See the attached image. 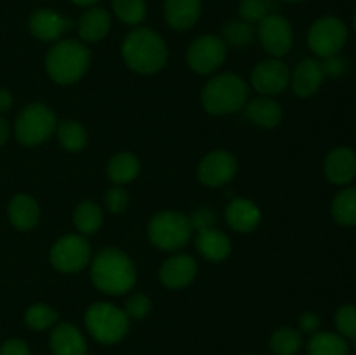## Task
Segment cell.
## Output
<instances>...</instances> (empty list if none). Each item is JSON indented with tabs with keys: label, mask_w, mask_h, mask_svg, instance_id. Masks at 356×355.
Returning <instances> with one entry per match:
<instances>
[{
	"label": "cell",
	"mask_w": 356,
	"mask_h": 355,
	"mask_svg": "<svg viewBox=\"0 0 356 355\" xmlns=\"http://www.w3.org/2000/svg\"><path fill=\"white\" fill-rule=\"evenodd\" d=\"M257 37L263 44L264 51L273 58H282L291 51L294 44V30L292 24L280 14L270 13L257 24Z\"/></svg>",
	"instance_id": "obj_11"
},
{
	"label": "cell",
	"mask_w": 356,
	"mask_h": 355,
	"mask_svg": "<svg viewBox=\"0 0 356 355\" xmlns=\"http://www.w3.org/2000/svg\"><path fill=\"white\" fill-rule=\"evenodd\" d=\"M136 277L138 274L131 258L115 247L99 251L90 263L92 284L104 294H125L134 287Z\"/></svg>",
	"instance_id": "obj_1"
},
{
	"label": "cell",
	"mask_w": 356,
	"mask_h": 355,
	"mask_svg": "<svg viewBox=\"0 0 356 355\" xmlns=\"http://www.w3.org/2000/svg\"><path fill=\"white\" fill-rule=\"evenodd\" d=\"M226 223L240 233H249L259 226L261 211L249 198H235L226 207Z\"/></svg>",
	"instance_id": "obj_20"
},
{
	"label": "cell",
	"mask_w": 356,
	"mask_h": 355,
	"mask_svg": "<svg viewBox=\"0 0 356 355\" xmlns=\"http://www.w3.org/2000/svg\"><path fill=\"white\" fill-rule=\"evenodd\" d=\"M165 21L177 31H186L197 24L202 14V0H165Z\"/></svg>",
	"instance_id": "obj_19"
},
{
	"label": "cell",
	"mask_w": 356,
	"mask_h": 355,
	"mask_svg": "<svg viewBox=\"0 0 356 355\" xmlns=\"http://www.w3.org/2000/svg\"><path fill=\"white\" fill-rule=\"evenodd\" d=\"M73 223L82 235H92L103 225V211L94 202H80L73 214Z\"/></svg>",
	"instance_id": "obj_27"
},
{
	"label": "cell",
	"mask_w": 356,
	"mask_h": 355,
	"mask_svg": "<svg viewBox=\"0 0 356 355\" xmlns=\"http://www.w3.org/2000/svg\"><path fill=\"white\" fill-rule=\"evenodd\" d=\"M58 139L59 145L66 150V152H82L87 145V131L80 122L76 120H63L59 122L58 127Z\"/></svg>",
	"instance_id": "obj_28"
},
{
	"label": "cell",
	"mask_w": 356,
	"mask_h": 355,
	"mask_svg": "<svg viewBox=\"0 0 356 355\" xmlns=\"http://www.w3.org/2000/svg\"><path fill=\"white\" fill-rule=\"evenodd\" d=\"M0 355H30V347L19 338H10L0 347Z\"/></svg>",
	"instance_id": "obj_39"
},
{
	"label": "cell",
	"mask_w": 356,
	"mask_h": 355,
	"mask_svg": "<svg viewBox=\"0 0 356 355\" xmlns=\"http://www.w3.org/2000/svg\"><path fill=\"white\" fill-rule=\"evenodd\" d=\"M52 355H87V341L73 324H59L49 336Z\"/></svg>",
	"instance_id": "obj_17"
},
{
	"label": "cell",
	"mask_w": 356,
	"mask_h": 355,
	"mask_svg": "<svg viewBox=\"0 0 356 355\" xmlns=\"http://www.w3.org/2000/svg\"><path fill=\"white\" fill-rule=\"evenodd\" d=\"M320 324H322V320H320V317L313 312H305L301 313V317H299V329H301L302 333H308V334L318 333Z\"/></svg>",
	"instance_id": "obj_40"
},
{
	"label": "cell",
	"mask_w": 356,
	"mask_h": 355,
	"mask_svg": "<svg viewBox=\"0 0 356 355\" xmlns=\"http://www.w3.org/2000/svg\"><path fill=\"white\" fill-rule=\"evenodd\" d=\"M7 138H9V125H7V122L0 117V146L7 141Z\"/></svg>",
	"instance_id": "obj_43"
},
{
	"label": "cell",
	"mask_w": 356,
	"mask_h": 355,
	"mask_svg": "<svg viewBox=\"0 0 356 355\" xmlns=\"http://www.w3.org/2000/svg\"><path fill=\"white\" fill-rule=\"evenodd\" d=\"M139 171H141V164L139 159L131 152H120L110 160L108 164V176L115 184L122 187L125 183H131L138 178Z\"/></svg>",
	"instance_id": "obj_25"
},
{
	"label": "cell",
	"mask_w": 356,
	"mask_h": 355,
	"mask_svg": "<svg viewBox=\"0 0 356 355\" xmlns=\"http://www.w3.org/2000/svg\"><path fill=\"white\" fill-rule=\"evenodd\" d=\"M72 2L79 7H94L99 0H72Z\"/></svg>",
	"instance_id": "obj_44"
},
{
	"label": "cell",
	"mask_w": 356,
	"mask_h": 355,
	"mask_svg": "<svg viewBox=\"0 0 356 355\" xmlns=\"http://www.w3.org/2000/svg\"><path fill=\"white\" fill-rule=\"evenodd\" d=\"M28 26L38 40L58 42L72 28V19L52 9H38L30 16Z\"/></svg>",
	"instance_id": "obj_14"
},
{
	"label": "cell",
	"mask_w": 356,
	"mask_h": 355,
	"mask_svg": "<svg viewBox=\"0 0 356 355\" xmlns=\"http://www.w3.org/2000/svg\"><path fill=\"white\" fill-rule=\"evenodd\" d=\"M336 327L341 336L356 341V306L344 305L337 310Z\"/></svg>",
	"instance_id": "obj_35"
},
{
	"label": "cell",
	"mask_w": 356,
	"mask_h": 355,
	"mask_svg": "<svg viewBox=\"0 0 356 355\" xmlns=\"http://www.w3.org/2000/svg\"><path fill=\"white\" fill-rule=\"evenodd\" d=\"M247 117L259 127H277L282 122V108L275 100L268 96L256 97L247 104Z\"/></svg>",
	"instance_id": "obj_24"
},
{
	"label": "cell",
	"mask_w": 356,
	"mask_h": 355,
	"mask_svg": "<svg viewBox=\"0 0 356 355\" xmlns=\"http://www.w3.org/2000/svg\"><path fill=\"white\" fill-rule=\"evenodd\" d=\"M323 77L322 63L312 58L302 59L291 75L292 89L299 97H309L322 87Z\"/></svg>",
	"instance_id": "obj_18"
},
{
	"label": "cell",
	"mask_w": 356,
	"mask_h": 355,
	"mask_svg": "<svg viewBox=\"0 0 356 355\" xmlns=\"http://www.w3.org/2000/svg\"><path fill=\"white\" fill-rule=\"evenodd\" d=\"M149 310H152V299L146 294H134L127 299L124 312L127 313L129 319L141 320L148 315Z\"/></svg>",
	"instance_id": "obj_36"
},
{
	"label": "cell",
	"mask_w": 356,
	"mask_h": 355,
	"mask_svg": "<svg viewBox=\"0 0 356 355\" xmlns=\"http://www.w3.org/2000/svg\"><path fill=\"white\" fill-rule=\"evenodd\" d=\"M348 40V28L339 17L323 16L312 24L308 45L318 58H332L341 52Z\"/></svg>",
	"instance_id": "obj_8"
},
{
	"label": "cell",
	"mask_w": 356,
	"mask_h": 355,
	"mask_svg": "<svg viewBox=\"0 0 356 355\" xmlns=\"http://www.w3.org/2000/svg\"><path fill=\"white\" fill-rule=\"evenodd\" d=\"M111 26V17L103 7H89L79 21V35L82 42H101L108 35Z\"/></svg>",
	"instance_id": "obj_22"
},
{
	"label": "cell",
	"mask_w": 356,
	"mask_h": 355,
	"mask_svg": "<svg viewBox=\"0 0 356 355\" xmlns=\"http://www.w3.org/2000/svg\"><path fill=\"white\" fill-rule=\"evenodd\" d=\"M236 174V159L226 150L207 153L198 164V180L205 187H222Z\"/></svg>",
	"instance_id": "obj_13"
},
{
	"label": "cell",
	"mask_w": 356,
	"mask_h": 355,
	"mask_svg": "<svg viewBox=\"0 0 356 355\" xmlns=\"http://www.w3.org/2000/svg\"><path fill=\"white\" fill-rule=\"evenodd\" d=\"M256 35L257 30L254 28V24L243 19H235L225 24L221 38L228 47H247L252 44Z\"/></svg>",
	"instance_id": "obj_29"
},
{
	"label": "cell",
	"mask_w": 356,
	"mask_h": 355,
	"mask_svg": "<svg viewBox=\"0 0 356 355\" xmlns=\"http://www.w3.org/2000/svg\"><path fill=\"white\" fill-rule=\"evenodd\" d=\"M104 204L113 214H122L129 207V194L122 187H113L104 195Z\"/></svg>",
	"instance_id": "obj_37"
},
{
	"label": "cell",
	"mask_w": 356,
	"mask_h": 355,
	"mask_svg": "<svg viewBox=\"0 0 356 355\" xmlns=\"http://www.w3.org/2000/svg\"><path fill=\"white\" fill-rule=\"evenodd\" d=\"M197 249L205 260L212 261V263H219V261H225L232 254V242H229L226 233L212 226V228H205L198 232Z\"/></svg>",
	"instance_id": "obj_21"
},
{
	"label": "cell",
	"mask_w": 356,
	"mask_h": 355,
	"mask_svg": "<svg viewBox=\"0 0 356 355\" xmlns=\"http://www.w3.org/2000/svg\"><path fill=\"white\" fill-rule=\"evenodd\" d=\"M9 219L17 230L21 232H26L37 226V223L40 221V207H38V202L35 200L30 195L19 194L9 202Z\"/></svg>",
	"instance_id": "obj_23"
},
{
	"label": "cell",
	"mask_w": 356,
	"mask_h": 355,
	"mask_svg": "<svg viewBox=\"0 0 356 355\" xmlns=\"http://www.w3.org/2000/svg\"><path fill=\"white\" fill-rule=\"evenodd\" d=\"M302 347V336L298 329L280 327L270 338V350L275 355H296Z\"/></svg>",
	"instance_id": "obj_31"
},
{
	"label": "cell",
	"mask_w": 356,
	"mask_h": 355,
	"mask_svg": "<svg viewBox=\"0 0 356 355\" xmlns=\"http://www.w3.org/2000/svg\"><path fill=\"white\" fill-rule=\"evenodd\" d=\"M13 104V94L7 89H0V111H7Z\"/></svg>",
	"instance_id": "obj_42"
},
{
	"label": "cell",
	"mask_w": 356,
	"mask_h": 355,
	"mask_svg": "<svg viewBox=\"0 0 356 355\" xmlns=\"http://www.w3.org/2000/svg\"><path fill=\"white\" fill-rule=\"evenodd\" d=\"M90 246L82 235H65L52 246L49 260L63 274H76L90 263Z\"/></svg>",
	"instance_id": "obj_10"
},
{
	"label": "cell",
	"mask_w": 356,
	"mask_h": 355,
	"mask_svg": "<svg viewBox=\"0 0 356 355\" xmlns=\"http://www.w3.org/2000/svg\"><path fill=\"white\" fill-rule=\"evenodd\" d=\"M58 127L56 113L44 103L24 108L16 118V138L24 146H37L47 141Z\"/></svg>",
	"instance_id": "obj_7"
},
{
	"label": "cell",
	"mask_w": 356,
	"mask_h": 355,
	"mask_svg": "<svg viewBox=\"0 0 356 355\" xmlns=\"http://www.w3.org/2000/svg\"><path fill=\"white\" fill-rule=\"evenodd\" d=\"M250 82L257 93L271 97L287 89L291 84V72H289V66L278 58L264 59L257 63L256 68L252 70Z\"/></svg>",
	"instance_id": "obj_12"
},
{
	"label": "cell",
	"mask_w": 356,
	"mask_h": 355,
	"mask_svg": "<svg viewBox=\"0 0 356 355\" xmlns=\"http://www.w3.org/2000/svg\"><path fill=\"white\" fill-rule=\"evenodd\" d=\"M111 9L115 16L125 24H141L146 17L145 0H111Z\"/></svg>",
	"instance_id": "obj_32"
},
{
	"label": "cell",
	"mask_w": 356,
	"mask_h": 355,
	"mask_svg": "<svg viewBox=\"0 0 356 355\" xmlns=\"http://www.w3.org/2000/svg\"><path fill=\"white\" fill-rule=\"evenodd\" d=\"M249 87L235 73H221L205 84L202 90V106L211 115L235 113L245 106Z\"/></svg>",
	"instance_id": "obj_4"
},
{
	"label": "cell",
	"mask_w": 356,
	"mask_h": 355,
	"mask_svg": "<svg viewBox=\"0 0 356 355\" xmlns=\"http://www.w3.org/2000/svg\"><path fill=\"white\" fill-rule=\"evenodd\" d=\"M355 30H356V16H355Z\"/></svg>",
	"instance_id": "obj_46"
},
{
	"label": "cell",
	"mask_w": 356,
	"mask_h": 355,
	"mask_svg": "<svg viewBox=\"0 0 356 355\" xmlns=\"http://www.w3.org/2000/svg\"><path fill=\"white\" fill-rule=\"evenodd\" d=\"M285 2H289V3H298V2H302V0H285Z\"/></svg>",
	"instance_id": "obj_45"
},
{
	"label": "cell",
	"mask_w": 356,
	"mask_h": 355,
	"mask_svg": "<svg viewBox=\"0 0 356 355\" xmlns=\"http://www.w3.org/2000/svg\"><path fill=\"white\" fill-rule=\"evenodd\" d=\"M214 212H212L211 207H200L191 214L190 223H191V228L193 230H205V228H212L214 226Z\"/></svg>",
	"instance_id": "obj_38"
},
{
	"label": "cell",
	"mask_w": 356,
	"mask_h": 355,
	"mask_svg": "<svg viewBox=\"0 0 356 355\" xmlns=\"http://www.w3.org/2000/svg\"><path fill=\"white\" fill-rule=\"evenodd\" d=\"M197 261L188 254H174L160 267V282L167 289H183L197 275Z\"/></svg>",
	"instance_id": "obj_15"
},
{
	"label": "cell",
	"mask_w": 356,
	"mask_h": 355,
	"mask_svg": "<svg viewBox=\"0 0 356 355\" xmlns=\"http://www.w3.org/2000/svg\"><path fill=\"white\" fill-rule=\"evenodd\" d=\"M308 355H350V345L334 333H315L306 347Z\"/></svg>",
	"instance_id": "obj_26"
},
{
	"label": "cell",
	"mask_w": 356,
	"mask_h": 355,
	"mask_svg": "<svg viewBox=\"0 0 356 355\" xmlns=\"http://www.w3.org/2000/svg\"><path fill=\"white\" fill-rule=\"evenodd\" d=\"M191 223L188 216L177 211H162L152 218L148 237L153 246L162 251H177L191 239Z\"/></svg>",
	"instance_id": "obj_6"
},
{
	"label": "cell",
	"mask_w": 356,
	"mask_h": 355,
	"mask_svg": "<svg viewBox=\"0 0 356 355\" xmlns=\"http://www.w3.org/2000/svg\"><path fill=\"white\" fill-rule=\"evenodd\" d=\"M228 56V45L221 37L216 35H202L195 38L186 51V63L193 72L200 75H209L216 72Z\"/></svg>",
	"instance_id": "obj_9"
},
{
	"label": "cell",
	"mask_w": 356,
	"mask_h": 355,
	"mask_svg": "<svg viewBox=\"0 0 356 355\" xmlns=\"http://www.w3.org/2000/svg\"><path fill=\"white\" fill-rule=\"evenodd\" d=\"M89 66L90 51L83 42L73 38L56 42L45 58L47 75L61 86H68L82 79Z\"/></svg>",
	"instance_id": "obj_3"
},
{
	"label": "cell",
	"mask_w": 356,
	"mask_h": 355,
	"mask_svg": "<svg viewBox=\"0 0 356 355\" xmlns=\"http://www.w3.org/2000/svg\"><path fill=\"white\" fill-rule=\"evenodd\" d=\"M122 58L136 73L152 75L165 66L169 51L163 38L149 28H136L122 44Z\"/></svg>",
	"instance_id": "obj_2"
},
{
	"label": "cell",
	"mask_w": 356,
	"mask_h": 355,
	"mask_svg": "<svg viewBox=\"0 0 356 355\" xmlns=\"http://www.w3.org/2000/svg\"><path fill=\"white\" fill-rule=\"evenodd\" d=\"M240 19L250 24H259L270 14L266 0H242L238 7Z\"/></svg>",
	"instance_id": "obj_34"
},
{
	"label": "cell",
	"mask_w": 356,
	"mask_h": 355,
	"mask_svg": "<svg viewBox=\"0 0 356 355\" xmlns=\"http://www.w3.org/2000/svg\"><path fill=\"white\" fill-rule=\"evenodd\" d=\"M332 216L339 225H356V188H346L336 195L332 202Z\"/></svg>",
	"instance_id": "obj_30"
},
{
	"label": "cell",
	"mask_w": 356,
	"mask_h": 355,
	"mask_svg": "<svg viewBox=\"0 0 356 355\" xmlns=\"http://www.w3.org/2000/svg\"><path fill=\"white\" fill-rule=\"evenodd\" d=\"M59 315L52 306L44 305V303H37V305H31L30 308L24 313V322L30 329L33 331H45L49 327L56 326Z\"/></svg>",
	"instance_id": "obj_33"
},
{
	"label": "cell",
	"mask_w": 356,
	"mask_h": 355,
	"mask_svg": "<svg viewBox=\"0 0 356 355\" xmlns=\"http://www.w3.org/2000/svg\"><path fill=\"white\" fill-rule=\"evenodd\" d=\"M322 70L323 75L337 77L344 72V63L337 56H332V58H327L325 63H322Z\"/></svg>",
	"instance_id": "obj_41"
},
{
	"label": "cell",
	"mask_w": 356,
	"mask_h": 355,
	"mask_svg": "<svg viewBox=\"0 0 356 355\" xmlns=\"http://www.w3.org/2000/svg\"><path fill=\"white\" fill-rule=\"evenodd\" d=\"M323 169H325L327 180L332 184L351 183L356 176V153L346 146L334 148L327 155Z\"/></svg>",
	"instance_id": "obj_16"
},
{
	"label": "cell",
	"mask_w": 356,
	"mask_h": 355,
	"mask_svg": "<svg viewBox=\"0 0 356 355\" xmlns=\"http://www.w3.org/2000/svg\"><path fill=\"white\" fill-rule=\"evenodd\" d=\"M131 319L111 303L97 301L86 312V327L90 336L103 345H115L129 333Z\"/></svg>",
	"instance_id": "obj_5"
}]
</instances>
